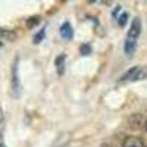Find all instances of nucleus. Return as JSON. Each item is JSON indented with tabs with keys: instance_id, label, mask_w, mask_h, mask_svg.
<instances>
[{
	"instance_id": "1a4fd4ad",
	"label": "nucleus",
	"mask_w": 147,
	"mask_h": 147,
	"mask_svg": "<svg viewBox=\"0 0 147 147\" xmlns=\"http://www.w3.org/2000/svg\"><path fill=\"white\" fill-rule=\"evenodd\" d=\"M46 37V30L43 28V30H40L38 32H37L35 35H34V43L35 44H38V43H41L43 41V38Z\"/></svg>"
},
{
	"instance_id": "f257e3e1",
	"label": "nucleus",
	"mask_w": 147,
	"mask_h": 147,
	"mask_svg": "<svg viewBox=\"0 0 147 147\" xmlns=\"http://www.w3.org/2000/svg\"><path fill=\"white\" fill-rule=\"evenodd\" d=\"M146 75V69L141 68V66H134L131 68L129 71H127L124 75L121 77V82H131V81H137V80H141L144 78Z\"/></svg>"
},
{
	"instance_id": "6e6552de",
	"label": "nucleus",
	"mask_w": 147,
	"mask_h": 147,
	"mask_svg": "<svg viewBox=\"0 0 147 147\" xmlns=\"http://www.w3.org/2000/svg\"><path fill=\"white\" fill-rule=\"evenodd\" d=\"M127 21H128V13H127V12H122V13L118 16V25H119L121 28H124L125 24H127Z\"/></svg>"
},
{
	"instance_id": "f8f14e48",
	"label": "nucleus",
	"mask_w": 147,
	"mask_h": 147,
	"mask_svg": "<svg viewBox=\"0 0 147 147\" xmlns=\"http://www.w3.org/2000/svg\"><path fill=\"white\" fill-rule=\"evenodd\" d=\"M119 10H121V6H116V7H115V10L112 12V16H113L115 19H118V12H119Z\"/></svg>"
},
{
	"instance_id": "9d476101",
	"label": "nucleus",
	"mask_w": 147,
	"mask_h": 147,
	"mask_svg": "<svg viewBox=\"0 0 147 147\" xmlns=\"http://www.w3.org/2000/svg\"><path fill=\"white\" fill-rule=\"evenodd\" d=\"M80 52H81V55L82 56H88L90 53H91V46L90 44H81V47H80Z\"/></svg>"
},
{
	"instance_id": "2eb2a0df",
	"label": "nucleus",
	"mask_w": 147,
	"mask_h": 147,
	"mask_svg": "<svg viewBox=\"0 0 147 147\" xmlns=\"http://www.w3.org/2000/svg\"><path fill=\"white\" fill-rule=\"evenodd\" d=\"M146 129H147V121H146Z\"/></svg>"
},
{
	"instance_id": "39448f33",
	"label": "nucleus",
	"mask_w": 147,
	"mask_h": 147,
	"mask_svg": "<svg viewBox=\"0 0 147 147\" xmlns=\"http://www.w3.org/2000/svg\"><path fill=\"white\" fill-rule=\"evenodd\" d=\"M122 147H146L144 141L140 137H125V140L122 141Z\"/></svg>"
},
{
	"instance_id": "dca6fc26",
	"label": "nucleus",
	"mask_w": 147,
	"mask_h": 147,
	"mask_svg": "<svg viewBox=\"0 0 147 147\" xmlns=\"http://www.w3.org/2000/svg\"><path fill=\"white\" fill-rule=\"evenodd\" d=\"M0 47H2V41H0Z\"/></svg>"
},
{
	"instance_id": "7ed1b4c3",
	"label": "nucleus",
	"mask_w": 147,
	"mask_h": 147,
	"mask_svg": "<svg viewBox=\"0 0 147 147\" xmlns=\"http://www.w3.org/2000/svg\"><path fill=\"white\" fill-rule=\"evenodd\" d=\"M140 34H141V21H140V18H134L132 22H131V27H129V30H128L127 38L137 41L138 37H140Z\"/></svg>"
},
{
	"instance_id": "20e7f679",
	"label": "nucleus",
	"mask_w": 147,
	"mask_h": 147,
	"mask_svg": "<svg viewBox=\"0 0 147 147\" xmlns=\"http://www.w3.org/2000/svg\"><path fill=\"white\" fill-rule=\"evenodd\" d=\"M59 32H60V37H62L63 40H72L74 38V28H72V25H71V22H63L62 25H60V30H59Z\"/></svg>"
},
{
	"instance_id": "423d86ee",
	"label": "nucleus",
	"mask_w": 147,
	"mask_h": 147,
	"mask_svg": "<svg viewBox=\"0 0 147 147\" xmlns=\"http://www.w3.org/2000/svg\"><path fill=\"white\" fill-rule=\"evenodd\" d=\"M65 62H66V56L65 55H59L55 59V66L57 69L59 75H63V72H65Z\"/></svg>"
},
{
	"instance_id": "f03ea898",
	"label": "nucleus",
	"mask_w": 147,
	"mask_h": 147,
	"mask_svg": "<svg viewBox=\"0 0 147 147\" xmlns=\"http://www.w3.org/2000/svg\"><path fill=\"white\" fill-rule=\"evenodd\" d=\"M22 91V85L19 81V75H18V57L15 59L13 66H12V94L15 97H19Z\"/></svg>"
},
{
	"instance_id": "9b49d317",
	"label": "nucleus",
	"mask_w": 147,
	"mask_h": 147,
	"mask_svg": "<svg viewBox=\"0 0 147 147\" xmlns=\"http://www.w3.org/2000/svg\"><path fill=\"white\" fill-rule=\"evenodd\" d=\"M38 22H40V18H38V16H32L31 19L27 21V27H28V28H32V27H35Z\"/></svg>"
},
{
	"instance_id": "0eeeda50",
	"label": "nucleus",
	"mask_w": 147,
	"mask_h": 147,
	"mask_svg": "<svg viewBox=\"0 0 147 147\" xmlns=\"http://www.w3.org/2000/svg\"><path fill=\"white\" fill-rule=\"evenodd\" d=\"M136 49H137V41L129 40V38L125 40V43H124V52H125V55L132 56L134 52H136Z\"/></svg>"
},
{
	"instance_id": "4468645a",
	"label": "nucleus",
	"mask_w": 147,
	"mask_h": 147,
	"mask_svg": "<svg viewBox=\"0 0 147 147\" xmlns=\"http://www.w3.org/2000/svg\"><path fill=\"white\" fill-rule=\"evenodd\" d=\"M0 147H7V146H5V144H2V143H0Z\"/></svg>"
},
{
	"instance_id": "f3484780",
	"label": "nucleus",
	"mask_w": 147,
	"mask_h": 147,
	"mask_svg": "<svg viewBox=\"0 0 147 147\" xmlns=\"http://www.w3.org/2000/svg\"><path fill=\"white\" fill-rule=\"evenodd\" d=\"M146 147H147V146H146Z\"/></svg>"
},
{
	"instance_id": "ddd939ff",
	"label": "nucleus",
	"mask_w": 147,
	"mask_h": 147,
	"mask_svg": "<svg viewBox=\"0 0 147 147\" xmlns=\"http://www.w3.org/2000/svg\"><path fill=\"white\" fill-rule=\"evenodd\" d=\"M3 118H5V116H3V110L0 109V124H2V122H3Z\"/></svg>"
}]
</instances>
